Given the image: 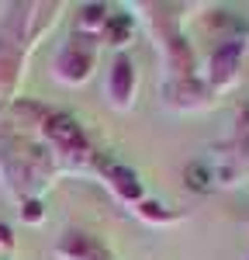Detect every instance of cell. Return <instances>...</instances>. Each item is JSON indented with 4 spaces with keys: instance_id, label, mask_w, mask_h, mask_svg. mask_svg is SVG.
Here are the masks:
<instances>
[{
    "instance_id": "cell-1",
    "label": "cell",
    "mask_w": 249,
    "mask_h": 260,
    "mask_svg": "<svg viewBox=\"0 0 249 260\" xmlns=\"http://www.w3.org/2000/svg\"><path fill=\"white\" fill-rule=\"evenodd\" d=\"M184 177H187V187H190V191H208V187H211V170H208V163H190L184 170Z\"/></svg>"
}]
</instances>
